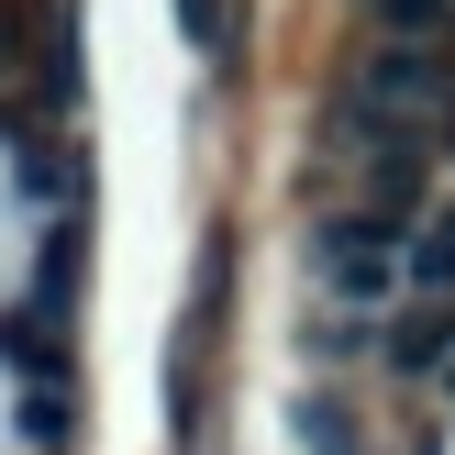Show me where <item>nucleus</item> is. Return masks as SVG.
I'll return each instance as SVG.
<instances>
[{
	"instance_id": "f03ea898",
	"label": "nucleus",
	"mask_w": 455,
	"mask_h": 455,
	"mask_svg": "<svg viewBox=\"0 0 455 455\" xmlns=\"http://www.w3.org/2000/svg\"><path fill=\"white\" fill-rule=\"evenodd\" d=\"M311 256H323V278L345 289V300H389V289H400V256H411V244H400V222H378V212H333Z\"/></svg>"
},
{
	"instance_id": "423d86ee",
	"label": "nucleus",
	"mask_w": 455,
	"mask_h": 455,
	"mask_svg": "<svg viewBox=\"0 0 455 455\" xmlns=\"http://www.w3.org/2000/svg\"><path fill=\"white\" fill-rule=\"evenodd\" d=\"M444 400H455V367H444Z\"/></svg>"
},
{
	"instance_id": "7ed1b4c3",
	"label": "nucleus",
	"mask_w": 455,
	"mask_h": 455,
	"mask_svg": "<svg viewBox=\"0 0 455 455\" xmlns=\"http://www.w3.org/2000/svg\"><path fill=\"white\" fill-rule=\"evenodd\" d=\"M389 367H400V378H444V367H455V300L400 311V323H389Z\"/></svg>"
},
{
	"instance_id": "20e7f679",
	"label": "nucleus",
	"mask_w": 455,
	"mask_h": 455,
	"mask_svg": "<svg viewBox=\"0 0 455 455\" xmlns=\"http://www.w3.org/2000/svg\"><path fill=\"white\" fill-rule=\"evenodd\" d=\"M400 278L422 289V300H455V212H434L411 234V256H400Z\"/></svg>"
},
{
	"instance_id": "f257e3e1",
	"label": "nucleus",
	"mask_w": 455,
	"mask_h": 455,
	"mask_svg": "<svg viewBox=\"0 0 455 455\" xmlns=\"http://www.w3.org/2000/svg\"><path fill=\"white\" fill-rule=\"evenodd\" d=\"M434 100H444V56H434V44H389V56H367L355 89H345L355 123H389V133H422Z\"/></svg>"
},
{
	"instance_id": "39448f33",
	"label": "nucleus",
	"mask_w": 455,
	"mask_h": 455,
	"mask_svg": "<svg viewBox=\"0 0 455 455\" xmlns=\"http://www.w3.org/2000/svg\"><path fill=\"white\" fill-rule=\"evenodd\" d=\"M178 34L222 67V56H234V0H178Z\"/></svg>"
}]
</instances>
